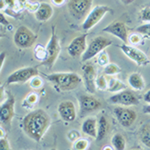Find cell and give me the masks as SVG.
I'll use <instances>...</instances> for the list:
<instances>
[{"instance_id": "4fadbf2b", "label": "cell", "mask_w": 150, "mask_h": 150, "mask_svg": "<svg viewBox=\"0 0 150 150\" xmlns=\"http://www.w3.org/2000/svg\"><path fill=\"white\" fill-rule=\"evenodd\" d=\"M109 101L113 104H119V105L127 106V107L139 104V98L132 91L127 90V89L113 94L109 98Z\"/></svg>"}, {"instance_id": "d590c367", "label": "cell", "mask_w": 150, "mask_h": 150, "mask_svg": "<svg viewBox=\"0 0 150 150\" xmlns=\"http://www.w3.org/2000/svg\"><path fill=\"white\" fill-rule=\"evenodd\" d=\"M128 41L132 44H138L140 43V37L138 35V33H133V34L129 35V38H128Z\"/></svg>"}, {"instance_id": "74e56055", "label": "cell", "mask_w": 150, "mask_h": 150, "mask_svg": "<svg viewBox=\"0 0 150 150\" xmlns=\"http://www.w3.org/2000/svg\"><path fill=\"white\" fill-rule=\"evenodd\" d=\"M5 60H6V52H1V54H0V69L3 68Z\"/></svg>"}, {"instance_id": "60d3db41", "label": "cell", "mask_w": 150, "mask_h": 150, "mask_svg": "<svg viewBox=\"0 0 150 150\" xmlns=\"http://www.w3.org/2000/svg\"><path fill=\"white\" fill-rule=\"evenodd\" d=\"M65 1L66 0H52V2L55 4L56 6H61V5H63V4L65 3Z\"/></svg>"}, {"instance_id": "e575fe53", "label": "cell", "mask_w": 150, "mask_h": 150, "mask_svg": "<svg viewBox=\"0 0 150 150\" xmlns=\"http://www.w3.org/2000/svg\"><path fill=\"white\" fill-rule=\"evenodd\" d=\"M68 139L70 140V141L74 142L76 141L78 138H80V133H79L78 131H76V130H71L69 133H68Z\"/></svg>"}, {"instance_id": "f35d334b", "label": "cell", "mask_w": 150, "mask_h": 150, "mask_svg": "<svg viewBox=\"0 0 150 150\" xmlns=\"http://www.w3.org/2000/svg\"><path fill=\"white\" fill-rule=\"evenodd\" d=\"M0 19H1V24L3 26H8L9 24H10V23H9V21L6 19V16L4 15L3 13H1V17H0Z\"/></svg>"}, {"instance_id": "b9f144b4", "label": "cell", "mask_w": 150, "mask_h": 150, "mask_svg": "<svg viewBox=\"0 0 150 150\" xmlns=\"http://www.w3.org/2000/svg\"><path fill=\"white\" fill-rule=\"evenodd\" d=\"M142 110H143V112L146 113V114H150V103H148L147 105H144Z\"/></svg>"}, {"instance_id": "4dcf8cb0", "label": "cell", "mask_w": 150, "mask_h": 150, "mask_svg": "<svg viewBox=\"0 0 150 150\" xmlns=\"http://www.w3.org/2000/svg\"><path fill=\"white\" fill-rule=\"evenodd\" d=\"M96 86L99 90H107L108 87V80L105 78L104 75H100V76H97V79H96Z\"/></svg>"}, {"instance_id": "f6af8a7d", "label": "cell", "mask_w": 150, "mask_h": 150, "mask_svg": "<svg viewBox=\"0 0 150 150\" xmlns=\"http://www.w3.org/2000/svg\"><path fill=\"white\" fill-rule=\"evenodd\" d=\"M127 1H132V0H127Z\"/></svg>"}, {"instance_id": "277c9868", "label": "cell", "mask_w": 150, "mask_h": 150, "mask_svg": "<svg viewBox=\"0 0 150 150\" xmlns=\"http://www.w3.org/2000/svg\"><path fill=\"white\" fill-rule=\"evenodd\" d=\"M60 50H61V47H60L59 39H58L57 34L55 33V27L53 26L51 28V36H50V39L46 45L47 57L44 61L41 62V64L46 66L47 68H52L59 56Z\"/></svg>"}, {"instance_id": "44dd1931", "label": "cell", "mask_w": 150, "mask_h": 150, "mask_svg": "<svg viewBox=\"0 0 150 150\" xmlns=\"http://www.w3.org/2000/svg\"><path fill=\"white\" fill-rule=\"evenodd\" d=\"M109 122H108L107 118L105 116H100L98 120V124H97V139L98 141L102 140L105 138V136L107 135L108 131H109Z\"/></svg>"}, {"instance_id": "ba28073f", "label": "cell", "mask_w": 150, "mask_h": 150, "mask_svg": "<svg viewBox=\"0 0 150 150\" xmlns=\"http://www.w3.org/2000/svg\"><path fill=\"white\" fill-rule=\"evenodd\" d=\"M39 75L37 68L35 67H23L19 68L7 77L6 79V85L9 84H18V83H25V82L30 81L33 77Z\"/></svg>"}, {"instance_id": "f1b7e54d", "label": "cell", "mask_w": 150, "mask_h": 150, "mask_svg": "<svg viewBox=\"0 0 150 150\" xmlns=\"http://www.w3.org/2000/svg\"><path fill=\"white\" fill-rule=\"evenodd\" d=\"M97 63L98 65H100V66H102V67H105L106 65H108L110 63L108 53L106 52L105 50H103L102 52H100L97 55Z\"/></svg>"}, {"instance_id": "7402d4cb", "label": "cell", "mask_w": 150, "mask_h": 150, "mask_svg": "<svg viewBox=\"0 0 150 150\" xmlns=\"http://www.w3.org/2000/svg\"><path fill=\"white\" fill-rule=\"evenodd\" d=\"M126 89V85H125L123 82H121L119 79L117 78H111L108 79V87H107V91L112 93H117L121 90Z\"/></svg>"}, {"instance_id": "4316f807", "label": "cell", "mask_w": 150, "mask_h": 150, "mask_svg": "<svg viewBox=\"0 0 150 150\" xmlns=\"http://www.w3.org/2000/svg\"><path fill=\"white\" fill-rule=\"evenodd\" d=\"M34 55L35 58L38 60H40L41 62H43L47 57V51L46 47H43L41 45H36L34 49Z\"/></svg>"}, {"instance_id": "d4e9b609", "label": "cell", "mask_w": 150, "mask_h": 150, "mask_svg": "<svg viewBox=\"0 0 150 150\" xmlns=\"http://www.w3.org/2000/svg\"><path fill=\"white\" fill-rule=\"evenodd\" d=\"M38 101V95L36 93H29L27 96H26V98L24 99L23 103H22V106L24 108H32L33 106L35 105L36 103H37Z\"/></svg>"}, {"instance_id": "7bdbcfd3", "label": "cell", "mask_w": 150, "mask_h": 150, "mask_svg": "<svg viewBox=\"0 0 150 150\" xmlns=\"http://www.w3.org/2000/svg\"><path fill=\"white\" fill-rule=\"evenodd\" d=\"M102 149H103V150H105V149H113V146H112V147H108V146H104V147H102Z\"/></svg>"}, {"instance_id": "d6a6232c", "label": "cell", "mask_w": 150, "mask_h": 150, "mask_svg": "<svg viewBox=\"0 0 150 150\" xmlns=\"http://www.w3.org/2000/svg\"><path fill=\"white\" fill-rule=\"evenodd\" d=\"M29 83H30V86L34 89H39V88H41V86L43 85L42 79H41L40 77H38V75L35 77H33V78L29 81Z\"/></svg>"}, {"instance_id": "8992f818", "label": "cell", "mask_w": 150, "mask_h": 150, "mask_svg": "<svg viewBox=\"0 0 150 150\" xmlns=\"http://www.w3.org/2000/svg\"><path fill=\"white\" fill-rule=\"evenodd\" d=\"M36 39L37 35L26 26H19L13 36L14 44L21 49L33 46Z\"/></svg>"}, {"instance_id": "836d02e7", "label": "cell", "mask_w": 150, "mask_h": 150, "mask_svg": "<svg viewBox=\"0 0 150 150\" xmlns=\"http://www.w3.org/2000/svg\"><path fill=\"white\" fill-rule=\"evenodd\" d=\"M0 149L1 150H10V142L7 139L6 136L4 137H0Z\"/></svg>"}, {"instance_id": "e0dca14e", "label": "cell", "mask_w": 150, "mask_h": 150, "mask_svg": "<svg viewBox=\"0 0 150 150\" xmlns=\"http://www.w3.org/2000/svg\"><path fill=\"white\" fill-rule=\"evenodd\" d=\"M79 105H80V110L82 113L92 112L100 109L102 103L97 98L89 95H80L78 98Z\"/></svg>"}, {"instance_id": "484cf974", "label": "cell", "mask_w": 150, "mask_h": 150, "mask_svg": "<svg viewBox=\"0 0 150 150\" xmlns=\"http://www.w3.org/2000/svg\"><path fill=\"white\" fill-rule=\"evenodd\" d=\"M120 72H122V69L115 63H109L104 67L103 73L105 75H109V76H113V75L119 74Z\"/></svg>"}, {"instance_id": "ee69618b", "label": "cell", "mask_w": 150, "mask_h": 150, "mask_svg": "<svg viewBox=\"0 0 150 150\" xmlns=\"http://www.w3.org/2000/svg\"><path fill=\"white\" fill-rule=\"evenodd\" d=\"M17 1L19 2V3L23 4V3H25V2H26V0H17Z\"/></svg>"}, {"instance_id": "8d00e7d4", "label": "cell", "mask_w": 150, "mask_h": 150, "mask_svg": "<svg viewBox=\"0 0 150 150\" xmlns=\"http://www.w3.org/2000/svg\"><path fill=\"white\" fill-rule=\"evenodd\" d=\"M5 1V5L6 7H9L10 9H13L15 7L16 3H17V0H4Z\"/></svg>"}, {"instance_id": "83f0119b", "label": "cell", "mask_w": 150, "mask_h": 150, "mask_svg": "<svg viewBox=\"0 0 150 150\" xmlns=\"http://www.w3.org/2000/svg\"><path fill=\"white\" fill-rule=\"evenodd\" d=\"M89 147L88 140L85 138H78L76 141L73 142V146L72 149L74 150H85Z\"/></svg>"}, {"instance_id": "7c38bea8", "label": "cell", "mask_w": 150, "mask_h": 150, "mask_svg": "<svg viewBox=\"0 0 150 150\" xmlns=\"http://www.w3.org/2000/svg\"><path fill=\"white\" fill-rule=\"evenodd\" d=\"M122 52L124 53L126 56L131 59L133 62H135L136 65L138 66H144L149 63V59L147 57V55L145 54L143 51H141L138 48L128 45L127 43H123L120 45Z\"/></svg>"}, {"instance_id": "9c48e42d", "label": "cell", "mask_w": 150, "mask_h": 150, "mask_svg": "<svg viewBox=\"0 0 150 150\" xmlns=\"http://www.w3.org/2000/svg\"><path fill=\"white\" fill-rule=\"evenodd\" d=\"M15 114V98L12 94H9L7 98L2 102L0 108V119L1 124L5 128L11 126V121Z\"/></svg>"}, {"instance_id": "ac0fdd59", "label": "cell", "mask_w": 150, "mask_h": 150, "mask_svg": "<svg viewBox=\"0 0 150 150\" xmlns=\"http://www.w3.org/2000/svg\"><path fill=\"white\" fill-rule=\"evenodd\" d=\"M53 12H54L53 7L49 3L42 2V3L38 4V6L36 7L34 11V16L40 22H45V21H48L52 17Z\"/></svg>"}, {"instance_id": "9a60e30c", "label": "cell", "mask_w": 150, "mask_h": 150, "mask_svg": "<svg viewBox=\"0 0 150 150\" xmlns=\"http://www.w3.org/2000/svg\"><path fill=\"white\" fill-rule=\"evenodd\" d=\"M57 111L60 118L64 122L70 123V122H73L76 119V116H77L76 107H75L74 103L72 101L65 100L60 102L58 104Z\"/></svg>"}, {"instance_id": "30bf717a", "label": "cell", "mask_w": 150, "mask_h": 150, "mask_svg": "<svg viewBox=\"0 0 150 150\" xmlns=\"http://www.w3.org/2000/svg\"><path fill=\"white\" fill-rule=\"evenodd\" d=\"M113 113H114L118 123L125 128L131 126L137 118L136 111L131 108H128L127 106H124V107L117 106L113 109Z\"/></svg>"}, {"instance_id": "cb8c5ba5", "label": "cell", "mask_w": 150, "mask_h": 150, "mask_svg": "<svg viewBox=\"0 0 150 150\" xmlns=\"http://www.w3.org/2000/svg\"><path fill=\"white\" fill-rule=\"evenodd\" d=\"M111 145L116 150H124L126 148V141H125V138L122 134L116 133L111 138Z\"/></svg>"}, {"instance_id": "5b68a950", "label": "cell", "mask_w": 150, "mask_h": 150, "mask_svg": "<svg viewBox=\"0 0 150 150\" xmlns=\"http://www.w3.org/2000/svg\"><path fill=\"white\" fill-rule=\"evenodd\" d=\"M111 44H112V41L106 37H103V36H97V37L93 38L90 41V43L87 45V49L81 56V60L83 62H86L92 59L93 57L97 56L99 53L105 50V48H107Z\"/></svg>"}, {"instance_id": "f546056e", "label": "cell", "mask_w": 150, "mask_h": 150, "mask_svg": "<svg viewBox=\"0 0 150 150\" xmlns=\"http://www.w3.org/2000/svg\"><path fill=\"white\" fill-rule=\"evenodd\" d=\"M135 31L138 34L143 35L144 37H150V22L138 26V27L135 29Z\"/></svg>"}, {"instance_id": "7a4b0ae2", "label": "cell", "mask_w": 150, "mask_h": 150, "mask_svg": "<svg viewBox=\"0 0 150 150\" xmlns=\"http://www.w3.org/2000/svg\"><path fill=\"white\" fill-rule=\"evenodd\" d=\"M46 78L54 85L58 91H71L81 84L83 79L74 72H58L46 76Z\"/></svg>"}, {"instance_id": "52a82bcc", "label": "cell", "mask_w": 150, "mask_h": 150, "mask_svg": "<svg viewBox=\"0 0 150 150\" xmlns=\"http://www.w3.org/2000/svg\"><path fill=\"white\" fill-rule=\"evenodd\" d=\"M111 9L109 6L106 5H97L93 7L86 16V18L83 20L82 23V29L84 31H88L92 29L96 24H98L102 20V18L108 12H110Z\"/></svg>"}, {"instance_id": "6da1fadb", "label": "cell", "mask_w": 150, "mask_h": 150, "mask_svg": "<svg viewBox=\"0 0 150 150\" xmlns=\"http://www.w3.org/2000/svg\"><path fill=\"white\" fill-rule=\"evenodd\" d=\"M51 118L43 109L32 110L24 116L22 120V129L30 139L36 142L41 141L45 133L49 129Z\"/></svg>"}, {"instance_id": "603a6c76", "label": "cell", "mask_w": 150, "mask_h": 150, "mask_svg": "<svg viewBox=\"0 0 150 150\" xmlns=\"http://www.w3.org/2000/svg\"><path fill=\"white\" fill-rule=\"evenodd\" d=\"M138 135L141 143L150 148V124H145L140 128Z\"/></svg>"}, {"instance_id": "2e32d148", "label": "cell", "mask_w": 150, "mask_h": 150, "mask_svg": "<svg viewBox=\"0 0 150 150\" xmlns=\"http://www.w3.org/2000/svg\"><path fill=\"white\" fill-rule=\"evenodd\" d=\"M103 32H107L109 34H112L119 38L123 43L128 42V38H129V33H128V29L124 23L121 21H114L108 24L106 27L103 28Z\"/></svg>"}, {"instance_id": "3957f363", "label": "cell", "mask_w": 150, "mask_h": 150, "mask_svg": "<svg viewBox=\"0 0 150 150\" xmlns=\"http://www.w3.org/2000/svg\"><path fill=\"white\" fill-rule=\"evenodd\" d=\"M92 3L93 0H68L67 8L75 20H84L92 9Z\"/></svg>"}, {"instance_id": "d6986e66", "label": "cell", "mask_w": 150, "mask_h": 150, "mask_svg": "<svg viewBox=\"0 0 150 150\" xmlns=\"http://www.w3.org/2000/svg\"><path fill=\"white\" fill-rule=\"evenodd\" d=\"M97 124L98 121L94 117H88L82 123L81 130L87 136L97 138Z\"/></svg>"}, {"instance_id": "8fae6325", "label": "cell", "mask_w": 150, "mask_h": 150, "mask_svg": "<svg viewBox=\"0 0 150 150\" xmlns=\"http://www.w3.org/2000/svg\"><path fill=\"white\" fill-rule=\"evenodd\" d=\"M82 79L87 92L90 94L95 93L97 90V86H96L97 73H96L95 67L92 64H84L82 66Z\"/></svg>"}, {"instance_id": "1f68e13d", "label": "cell", "mask_w": 150, "mask_h": 150, "mask_svg": "<svg viewBox=\"0 0 150 150\" xmlns=\"http://www.w3.org/2000/svg\"><path fill=\"white\" fill-rule=\"evenodd\" d=\"M140 19L143 22H150V7H144L140 10Z\"/></svg>"}, {"instance_id": "5bb4252c", "label": "cell", "mask_w": 150, "mask_h": 150, "mask_svg": "<svg viewBox=\"0 0 150 150\" xmlns=\"http://www.w3.org/2000/svg\"><path fill=\"white\" fill-rule=\"evenodd\" d=\"M87 49V34H81L75 37L67 46V52L71 57L78 58L84 54Z\"/></svg>"}, {"instance_id": "ffe728a7", "label": "cell", "mask_w": 150, "mask_h": 150, "mask_svg": "<svg viewBox=\"0 0 150 150\" xmlns=\"http://www.w3.org/2000/svg\"><path fill=\"white\" fill-rule=\"evenodd\" d=\"M128 84L132 89L136 91H141L145 87V81L142 75L137 72H133L128 76Z\"/></svg>"}, {"instance_id": "ab89813d", "label": "cell", "mask_w": 150, "mask_h": 150, "mask_svg": "<svg viewBox=\"0 0 150 150\" xmlns=\"http://www.w3.org/2000/svg\"><path fill=\"white\" fill-rule=\"evenodd\" d=\"M143 99L146 103H150V90L145 92V94L143 95Z\"/></svg>"}]
</instances>
